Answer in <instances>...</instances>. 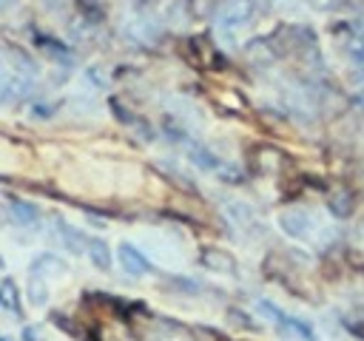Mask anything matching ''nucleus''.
<instances>
[{
	"label": "nucleus",
	"instance_id": "obj_11",
	"mask_svg": "<svg viewBox=\"0 0 364 341\" xmlns=\"http://www.w3.org/2000/svg\"><path fill=\"white\" fill-rule=\"evenodd\" d=\"M0 307L6 310V313H11V315H20L23 313V307H20V296H17V287H14V281L6 276L3 278V284H0Z\"/></svg>",
	"mask_w": 364,
	"mask_h": 341
},
{
	"label": "nucleus",
	"instance_id": "obj_12",
	"mask_svg": "<svg viewBox=\"0 0 364 341\" xmlns=\"http://www.w3.org/2000/svg\"><path fill=\"white\" fill-rule=\"evenodd\" d=\"M26 293H28V301H31L34 307H43V304L48 301V284H46V278H40V276H28Z\"/></svg>",
	"mask_w": 364,
	"mask_h": 341
},
{
	"label": "nucleus",
	"instance_id": "obj_4",
	"mask_svg": "<svg viewBox=\"0 0 364 341\" xmlns=\"http://www.w3.org/2000/svg\"><path fill=\"white\" fill-rule=\"evenodd\" d=\"M199 261H202L210 273H225V276H236V273H239L236 259H233L228 250H222V247H205L202 256H199Z\"/></svg>",
	"mask_w": 364,
	"mask_h": 341
},
{
	"label": "nucleus",
	"instance_id": "obj_7",
	"mask_svg": "<svg viewBox=\"0 0 364 341\" xmlns=\"http://www.w3.org/2000/svg\"><path fill=\"white\" fill-rule=\"evenodd\" d=\"M9 216L14 224H23V227H31L40 222V210L31 205V202H23V199H9Z\"/></svg>",
	"mask_w": 364,
	"mask_h": 341
},
{
	"label": "nucleus",
	"instance_id": "obj_13",
	"mask_svg": "<svg viewBox=\"0 0 364 341\" xmlns=\"http://www.w3.org/2000/svg\"><path fill=\"white\" fill-rule=\"evenodd\" d=\"M228 213H230V219L236 222V224H256V216H253V210H250V205H245V202H228V207H225ZM250 230V227H247Z\"/></svg>",
	"mask_w": 364,
	"mask_h": 341
},
{
	"label": "nucleus",
	"instance_id": "obj_2",
	"mask_svg": "<svg viewBox=\"0 0 364 341\" xmlns=\"http://www.w3.org/2000/svg\"><path fill=\"white\" fill-rule=\"evenodd\" d=\"M279 227H282V233H287L290 239L307 242V239L313 236V230H316V222H313V216H310L307 210L293 207V210H284V213L279 216Z\"/></svg>",
	"mask_w": 364,
	"mask_h": 341
},
{
	"label": "nucleus",
	"instance_id": "obj_9",
	"mask_svg": "<svg viewBox=\"0 0 364 341\" xmlns=\"http://www.w3.org/2000/svg\"><path fill=\"white\" fill-rule=\"evenodd\" d=\"M88 259H91V264L97 270L105 273L111 267V247H108V242L105 239H91L88 242Z\"/></svg>",
	"mask_w": 364,
	"mask_h": 341
},
{
	"label": "nucleus",
	"instance_id": "obj_6",
	"mask_svg": "<svg viewBox=\"0 0 364 341\" xmlns=\"http://www.w3.org/2000/svg\"><path fill=\"white\" fill-rule=\"evenodd\" d=\"M54 230H57V239L63 242V247L68 250V253H88V236L85 233H80L77 227H71L65 219H54Z\"/></svg>",
	"mask_w": 364,
	"mask_h": 341
},
{
	"label": "nucleus",
	"instance_id": "obj_5",
	"mask_svg": "<svg viewBox=\"0 0 364 341\" xmlns=\"http://www.w3.org/2000/svg\"><path fill=\"white\" fill-rule=\"evenodd\" d=\"M117 259H119V264H122V270L128 276H145V273H151V261L134 244H128V242H122L117 247Z\"/></svg>",
	"mask_w": 364,
	"mask_h": 341
},
{
	"label": "nucleus",
	"instance_id": "obj_18",
	"mask_svg": "<svg viewBox=\"0 0 364 341\" xmlns=\"http://www.w3.org/2000/svg\"><path fill=\"white\" fill-rule=\"evenodd\" d=\"M20 335H23V341H40L34 327H23V332H20Z\"/></svg>",
	"mask_w": 364,
	"mask_h": 341
},
{
	"label": "nucleus",
	"instance_id": "obj_19",
	"mask_svg": "<svg viewBox=\"0 0 364 341\" xmlns=\"http://www.w3.org/2000/svg\"><path fill=\"white\" fill-rule=\"evenodd\" d=\"M85 222H88V224H97V227H105V219H100V216H94V213H85Z\"/></svg>",
	"mask_w": 364,
	"mask_h": 341
},
{
	"label": "nucleus",
	"instance_id": "obj_20",
	"mask_svg": "<svg viewBox=\"0 0 364 341\" xmlns=\"http://www.w3.org/2000/svg\"><path fill=\"white\" fill-rule=\"evenodd\" d=\"M0 341H11V338H0Z\"/></svg>",
	"mask_w": 364,
	"mask_h": 341
},
{
	"label": "nucleus",
	"instance_id": "obj_10",
	"mask_svg": "<svg viewBox=\"0 0 364 341\" xmlns=\"http://www.w3.org/2000/svg\"><path fill=\"white\" fill-rule=\"evenodd\" d=\"M48 270H54V273H63V270H65L63 259H60V256H54V253H43V256H37V259L31 261V276H40V278H46V276H51Z\"/></svg>",
	"mask_w": 364,
	"mask_h": 341
},
{
	"label": "nucleus",
	"instance_id": "obj_15",
	"mask_svg": "<svg viewBox=\"0 0 364 341\" xmlns=\"http://www.w3.org/2000/svg\"><path fill=\"white\" fill-rule=\"evenodd\" d=\"M85 80H88V82H94L97 88H102V85H105V80H102L100 68H88V71H85Z\"/></svg>",
	"mask_w": 364,
	"mask_h": 341
},
{
	"label": "nucleus",
	"instance_id": "obj_17",
	"mask_svg": "<svg viewBox=\"0 0 364 341\" xmlns=\"http://www.w3.org/2000/svg\"><path fill=\"white\" fill-rule=\"evenodd\" d=\"M51 111H54L51 105H37V108H34V117H37V119H43V117L48 119V117H51Z\"/></svg>",
	"mask_w": 364,
	"mask_h": 341
},
{
	"label": "nucleus",
	"instance_id": "obj_14",
	"mask_svg": "<svg viewBox=\"0 0 364 341\" xmlns=\"http://www.w3.org/2000/svg\"><path fill=\"white\" fill-rule=\"evenodd\" d=\"M347 51H350V57H355V60H364V31H358V34L350 40Z\"/></svg>",
	"mask_w": 364,
	"mask_h": 341
},
{
	"label": "nucleus",
	"instance_id": "obj_3",
	"mask_svg": "<svg viewBox=\"0 0 364 341\" xmlns=\"http://www.w3.org/2000/svg\"><path fill=\"white\" fill-rule=\"evenodd\" d=\"M250 3L247 0H228L219 11H216V26L225 31H233V28H242L247 20H250Z\"/></svg>",
	"mask_w": 364,
	"mask_h": 341
},
{
	"label": "nucleus",
	"instance_id": "obj_1",
	"mask_svg": "<svg viewBox=\"0 0 364 341\" xmlns=\"http://www.w3.org/2000/svg\"><path fill=\"white\" fill-rule=\"evenodd\" d=\"M259 310L284 332V335H296V338H301V341H316V332L304 324V321H299V318H293V315H287L282 307H276L273 301H267V298H262L259 301Z\"/></svg>",
	"mask_w": 364,
	"mask_h": 341
},
{
	"label": "nucleus",
	"instance_id": "obj_8",
	"mask_svg": "<svg viewBox=\"0 0 364 341\" xmlns=\"http://www.w3.org/2000/svg\"><path fill=\"white\" fill-rule=\"evenodd\" d=\"M188 156H191V162H193L196 168H202V170H219V168H222V162L216 159V153L208 151V148L199 145V142H188Z\"/></svg>",
	"mask_w": 364,
	"mask_h": 341
},
{
	"label": "nucleus",
	"instance_id": "obj_16",
	"mask_svg": "<svg viewBox=\"0 0 364 341\" xmlns=\"http://www.w3.org/2000/svg\"><path fill=\"white\" fill-rule=\"evenodd\" d=\"M173 284H176L179 290H188V293H199V284L191 281V278H173Z\"/></svg>",
	"mask_w": 364,
	"mask_h": 341
}]
</instances>
